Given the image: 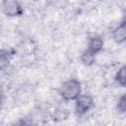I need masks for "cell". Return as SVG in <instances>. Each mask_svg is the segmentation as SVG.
<instances>
[{"instance_id":"obj_5","label":"cell","mask_w":126,"mask_h":126,"mask_svg":"<svg viewBox=\"0 0 126 126\" xmlns=\"http://www.w3.org/2000/svg\"><path fill=\"white\" fill-rule=\"evenodd\" d=\"M125 38V26L122 24L115 32V39L117 41H123Z\"/></svg>"},{"instance_id":"obj_1","label":"cell","mask_w":126,"mask_h":126,"mask_svg":"<svg viewBox=\"0 0 126 126\" xmlns=\"http://www.w3.org/2000/svg\"><path fill=\"white\" fill-rule=\"evenodd\" d=\"M81 87L76 80H69L63 84L61 88V95L65 99H75L80 96Z\"/></svg>"},{"instance_id":"obj_7","label":"cell","mask_w":126,"mask_h":126,"mask_svg":"<svg viewBox=\"0 0 126 126\" xmlns=\"http://www.w3.org/2000/svg\"><path fill=\"white\" fill-rule=\"evenodd\" d=\"M0 103H1V94H0Z\"/></svg>"},{"instance_id":"obj_6","label":"cell","mask_w":126,"mask_h":126,"mask_svg":"<svg viewBox=\"0 0 126 126\" xmlns=\"http://www.w3.org/2000/svg\"><path fill=\"white\" fill-rule=\"evenodd\" d=\"M116 78H117L116 80L118 81V83H119L121 86H124V84H125V68H124V67L121 68V69L118 71Z\"/></svg>"},{"instance_id":"obj_3","label":"cell","mask_w":126,"mask_h":126,"mask_svg":"<svg viewBox=\"0 0 126 126\" xmlns=\"http://www.w3.org/2000/svg\"><path fill=\"white\" fill-rule=\"evenodd\" d=\"M93 106V98L90 95H80L77 98V103H76V110L78 113L83 114L87 112L91 107Z\"/></svg>"},{"instance_id":"obj_4","label":"cell","mask_w":126,"mask_h":126,"mask_svg":"<svg viewBox=\"0 0 126 126\" xmlns=\"http://www.w3.org/2000/svg\"><path fill=\"white\" fill-rule=\"evenodd\" d=\"M4 12L9 16H18L22 14V8L18 2L15 1H6L2 4Z\"/></svg>"},{"instance_id":"obj_2","label":"cell","mask_w":126,"mask_h":126,"mask_svg":"<svg viewBox=\"0 0 126 126\" xmlns=\"http://www.w3.org/2000/svg\"><path fill=\"white\" fill-rule=\"evenodd\" d=\"M102 48V40L99 38V37H94L90 40V43H89V47L88 49L84 52L83 56H82V59L84 61V63H92L93 60H94V54L97 53L100 49Z\"/></svg>"}]
</instances>
